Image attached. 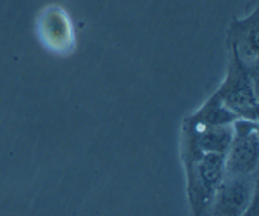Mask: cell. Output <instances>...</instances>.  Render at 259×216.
Wrapping results in <instances>:
<instances>
[{"label": "cell", "instance_id": "6", "mask_svg": "<svg viewBox=\"0 0 259 216\" xmlns=\"http://www.w3.org/2000/svg\"><path fill=\"white\" fill-rule=\"evenodd\" d=\"M40 31L47 44H52L54 49L66 47L71 40V26L66 12L59 7H49L41 14Z\"/></svg>", "mask_w": 259, "mask_h": 216}, {"label": "cell", "instance_id": "5", "mask_svg": "<svg viewBox=\"0 0 259 216\" xmlns=\"http://www.w3.org/2000/svg\"><path fill=\"white\" fill-rule=\"evenodd\" d=\"M259 11L250 12L244 19H233L228 28L230 51L254 73H259Z\"/></svg>", "mask_w": 259, "mask_h": 216}, {"label": "cell", "instance_id": "7", "mask_svg": "<svg viewBox=\"0 0 259 216\" xmlns=\"http://www.w3.org/2000/svg\"><path fill=\"white\" fill-rule=\"evenodd\" d=\"M242 216H259V192L254 194L252 201L249 202L247 209L244 211V214Z\"/></svg>", "mask_w": 259, "mask_h": 216}, {"label": "cell", "instance_id": "2", "mask_svg": "<svg viewBox=\"0 0 259 216\" xmlns=\"http://www.w3.org/2000/svg\"><path fill=\"white\" fill-rule=\"evenodd\" d=\"M212 95L237 118L257 121V73L250 71L233 51L225 81Z\"/></svg>", "mask_w": 259, "mask_h": 216}, {"label": "cell", "instance_id": "3", "mask_svg": "<svg viewBox=\"0 0 259 216\" xmlns=\"http://www.w3.org/2000/svg\"><path fill=\"white\" fill-rule=\"evenodd\" d=\"M233 137L225 156V175H252L259 164L257 121L235 119L232 123Z\"/></svg>", "mask_w": 259, "mask_h": 216}, {"label": "cell", "instance_id": "4", "mask_svg": "<svg viewBox=\"0 0 259 216\" xmlns=\"http://www.w3.org/2000/svg\"><path fill=\"white\" fill-rule=\"evenodd\" d=\"M257 192V173L225 175L204 216H242Z\"/></svg>", "mask_w": 259, "mask_h": 216}, {"label": "cell", "instance_id": "1", "mask_svg": "<svg viewBox=\"0 0 259 216\" xmlns=\"http://www.w3.org/2000/svg\"><path fill=\"white\" fill-rule=\"evenodd\" d=\"M182 151L192 211H194V216H204L225 178V156L227 154L192 151V149H182Z\"/></svg>", "mask_w": 259, "mask_h": 216}]
</instances>
